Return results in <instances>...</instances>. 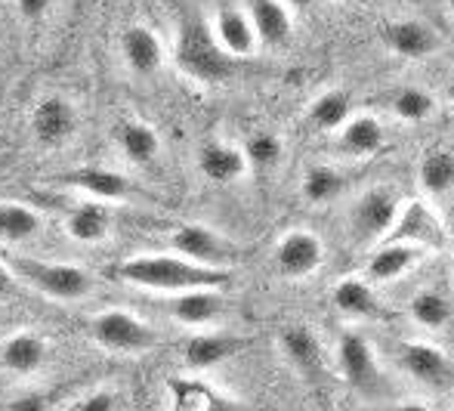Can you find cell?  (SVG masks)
I'll use <instances>...</instances> for the list:
<instances>
[{"label":"cell","instance_id":"obj_31","mask_svg":"<svg viewBox=\"0 0 454 411\" xmlns=\"http://www.w3.org/2000/svg\"><path fill=\"white\" fill-rule=\"evenodd\" d=\"M418 183L427 195L439 198L454 189V155L449 149H430L424 152L418 164Z\"/></svg>","mask_w":454,"mask_h":411},{"label":"cell","instance_id":"obj_1","mask_svg":"<svg viewBox=\"0 0 454 411\" xmlns=\"http://www.w3.org/2000/svg\"><path fill=\"white\" fill-rule=\"evenodd\" d=\"M118 275L124 285L139 291H158L164 297L185 291H226L232 275L220 269H204L183 260L176 254H137L118 263Z\"/></svg>","mask_w":454,"mask_h":411},{"label":"cell","instance_id":"obj_20","mask_svg":"<svg viewBox=\"0 0 454 411\" xmlns=\"http://www.w3.org/2000/svg\"><path fill=\"white\" fill-rule=\"evenodd\" d=\"M50 359V344L35 331H16L0 344V365L10 375L28 377L47 365Z\"/></svg>","mask_w":454,"mask_h":411},{"label":"cell","instance_id":"obj_3","mask_svg":"<svg viewBox=\"0 0 454 411\" xmlns=\"http://www.w3.org/2000/svg\"><path fill=\"white\" fill-rule=\"evenodd\" d=\"M174 59L176 68L195 83H220L232 75V59L216 47L207 22H198V19H185L180 25Z\"/></svg>","mask_w":454,"mask_h":411},{"label":"cell","instance_id":"obj_34","mask_svg":"<svg viewBox=\"0 0 454 411\" xmlns=\"http://www.w3.org/2000/svg\"><path fill=\"white\" fill-rule=\"evenodd\" d=\"M174 390H176V411H223V402L204 383L176 381Z\"/></svg>","mask_w":454,"mask_h":411},{"label":"cell","instance_id":"obj_18","mask_svg":"<svg viewBox=\"0 0 454 411\" xmlns=\"http://www.w3.org/2000/svg\"><path fill=\"white\" fill-rule=\"evenodd\" d=\"M334 137H337L334 139L337 152L343 158H353V162L374 158L387 146V130H383V124L374 115H353Z\"/></svg>","mask_w":454,"mask_h":411},{"label":"cell","instance_id":"obj_36","mask_svg":"<svg viewBox=\"0 0 454 411\" xmlns=\"http://www.w3.org/2000/svg\"><path fill=\"white\" fill-rule=\"evenodd\" d=\"M78 411H118V396L112 390H93L78 402Z\"/></svg>","mask_w":454,"mask_h":411},{"label":"cell","instance_id":"obj_29","mask_svg":"<svg viewBox=\"0 0 454 411\" xmlns=\"http://www.w3.org/2000/svg\"><path fill=\"white\" fill-rule=\"evenodd\" d=\"M408 316H411V322L420 325V328L442 331L454 319V304L439 288H420V291L408 300Z\"/></svg>","mask_w":454,"mask_h":411},{"label":"cell","instance_id":"obj_22","mask_svg":"<svg viewBox=\"0 0 454 411\" xmlns=\"http://www.w3.org/2000/svg\"><path fill=\"white\" fill-rule=\"evenodd\" d=\"M245 350V340L232 337V334H195V337L185 340L183 346V365L189 371H210L216 365L229 362L235 352Z\"/></svg>","mask_w":454,"mask_h":411},{"label":"cell","instance_id":"obj_38","mask_svg":"<svg viewBox=\"0 0 454 411\" xmlns=\"http://www.w3.org/2000/svg\"><path fill=\"white\" fill-rule=\"evenodd\" d=\"M16 275H12V269L6 266L4 260H0V304H4V300H10L12 294H16Z\"/></svg>","mask_w":454,"mask_h":411},{"label":"cell","instance_id":"obj_41","mask_svg":"<svg viewBox=\"0 0 454 411\" xmlns=\"http://www.w3.org/2000/svg\"><path fill=\"white\" fill-rule=\"evenodd\" d=\"M449 12H451V19H454V0H451V4H449Z\"/></svg>","mask_w":454,"mask_h":411},{"label":"cell","instance_id":"obj_19","mask_svg":"<svg viewBox=\"0 0 454 411\" xmlns=\"http://www.w3.org/2000/svg\"><path fill=\"white\" fill-rule=\"evenodd\" d=\"M198 170H201V177L207 179V183L232 186V183H239L251 167H247V158H245V152H241V146L214 139V143H204L201 149H198Z\"/></svg>","mask_w":454,"mask_h":411},{"label":"cell","instance_id":"obj_42","mask_svg":"<svg viewBox=\"0 0 454 411\" xmlns=\"http://www.w3.org/2000/svg\"><path fill=\"white\" fill-rule=\"evenodd\" d=\"M451 411H454V408H451Z\"/></svg>","mask_w":454,"mask_h":411},{"label":"cell","instance_id":"obj_13","mask_svg":"<svg viewBox=\"0 0 454 411\" xmlns=\"http://www.w3.org/2000/svg\"><path fill=\"white\" fill-rule=\"evenodd\" d=\"M325 263V241L309 229H291L275 245V269L285 279H309Z\"/></svg>","mask_w":454,"mask_h":411},{"label":"cell","instance_id":"obj_39","mask_svg":"<svg viewBox=\"0 0 454 411\" xmlns=\"http://www.w3.org/2000/svg\"><path fill=\"white\" fill-rule=\"evenodd\" d=\"M389 411H430L427 406H414V402H408V406H395V408H389Z\"/></svg>","mask_w":454,"mask_h":411},{"label":"cell","instance_id":"obj_9","mask_svg":"<svg viewBox=\"0 0 454 411\" xmlns=\"http://www.w3.org/2000/svg\"><path fill=\"white\" fill-rule=\"evenodd\" d=\"M78 124H81L78 106L62 93L43 96V99L31 108V118H28L31 137H35V143L43 146V149H62V146L78 133Z\"/></svg>","mask_w":454,"mask_h":411},{"label":"cell","instance_id":"obj_37","mask_svg":"<svg viewBox=\"0 0 454 411\" xmlns=\"http://www.w3.org/2000/svg\"><path fill=\"white\" fill-rule=\"evenodd\" d=\"M16 12L28 25H41L43 19H47L50 12H53V6H50L47 0H22V4H16Z\"/></svg>","mask_w":454,"mask_h":411},{"label":"cell","instance_id":"obj_32","mask_svg":"<svg viewBox=\"0 0 454 411\" xmlns=\"http://www.w3.org/2000/svg\"><path fill=\"white\" fill-rule=\"evenodd\" d=\"M389 108L405 124H424V121H430L439 112V102L424 87H399L393 93V99H389Z\"/></svg>","mask_w":454,"mask_h":411},{"label":"cell","instance_id":"obj_30","mask_svg":"<svg viewBox=\"0 0 454 411\" xmlns=\"http://www.w3.org/2000/svg\"><path fill=\"white\" fill-rule=\"evenodd\" d=\"M300 189H303V198L309 204H331L340 195H347L349 177L331 164H312V167H306Z\"/></svg>","mask_w":454,"mask_h":411},{"label":"cell","instance_id":"obj_16","mask_svg":"<svg viewBox=\"0 0 454 411\" xmlns=\"http://www.w3.org/2000/svg\"><path fill=\"white\" fill-rule=\"evenodd\" d=\"M121 59L137 78H152L164 68V43L149 25H127L121 31Z\"/></svg>","mask_w":454,"mask_h":411},{"label":"cell","instance_id":"obj_35","mask_svg":"<svg viewBox=\"0 0 454 411\" xmlns=\"http://www.w3.org/2000/svg\"><path fill=\"white\" fill-rule=\"evenodd\" d=\"M6 411H50V399L41 390H25V393L12 396Z\"/></svg>","mask_w":454,"mask_h":411},{"label":"cell","instance_id":"obj_14","mask_svg":"<svg viewBox=\"0 0 454 411\" xmlns=\"http://www.w3.org/2000/svg\"><path fill=\"white\" fill-rule=\"evenodd\" d=\"M380 43L399 59L420 62L439 50V35L420 19H389L380 25Z\"/></svg>","mask_w":454,"mask_h":411},{"label":"cell","instance_id":"obj_15","mask_svg":"<svg viewBox=\"0 0 454 411\" xmlns=\"http://www.w3.org/2000/svg\"><path fill=\"white\" fill-rule=\"evenodd\" d=\"M62 183L74 192H84L87 202L108 204V202H130L139 195L137 183L127 173L112 170V167H78L74 173L62 177Z\"/></svg>","mask_w":454,"mask_h":411},{"label":"cell","instance_id":"obj_33","mask_svg":"<svg viewBox=\"0 0 454 411\" xmlns=\"http://www.w3.org/2000/svg\"><path fill=\"white\" fill-rule=\"evenodd\" d=\"M241 152L247 158V167H254V170H275L281 164V158H285V143H281L278 133L257 130L247 137Z\"/></svg>","mask_w":454,"mask_h":411},{"label":"cell","instance_id":"obj_6","mask_svg":"<svg viewBox=\"0 0 454 411\" xmlns=\"http://www.w3.org/2000/svg\"><path fill=\"white\" fill-rule=\"evenodd\" d=\"M399 192L389 186H371L368 192L353 204L349 214V233L359 245H377L387 241V235L393 233L395 217H399Z\"/></svg>","mask_w":454,"mask_h":411},{"label":"cell","instance_id":"obj_24","mask_svg":"<svg viewBox=\"0 0 454 411\" xmlns=\"http://www.w3.org/2000/svg\"><path fill=\"white\" fill-rule=\"evenodd\" d=\"M278 346L300 377H306V381L322 377V344L306 325H287L278 334Z\"/></svg>","mask_w":454,"mask_h":411},{"label":"cell","instance_id":"obj_4","mask_svg":"<svg viewBox=\"0 0 454 411\" xmlns=\"http://www.w3.org/2000/svg\"><path fill=\"white\" fill-rule=\"evenodd\" d=\"M170 248L183 260L204 269H220V273H229L241 260V248L204 223H180L170 233Z\"/></svg>","mask_w":454,"mask_h":411},{"label":"cell","instance_id":"obj_17","mask_svg":"<svg viewBox=\"0 0 454 411\" xmlns=\"http://www.w3.org/2000/svg\"><path fill=\"white\" fill-rule=\"evenodd\" d=\"M112 139L118 155L133 167H149L161 155V137H158V130L139 118L118 121L112 130Z\"/></svg>","mask_w":454,"mask_h":411},{"label":"cell","instance_id":"obj_8","mask_svg":"<svg viewBox=\"0 0 454 411\" xmlns=\"http://www.w3.org/2000/svg\"><path fill=\"white\" fill-rule=\"evenodd\" d=\"M387 241L418 248L420 254H424V250H442L445 241H449V229H445V223L439 220V214L430 204L414 198V202L399 208L395 226H393V233L387 235Z\"/></svg>","mask_w":454,"mask_h":411},{"label":"cell","instance_id":"obj_28","mask_svg":"<svg viewBox=\"0 0 454 411\" xmlns=\"http://www.w3.org/2000/svg\"><path fill=\"white\" fill-rule=\"evenodd\" d=\"M43 233V217L31 204L0 202V241L4 245H28Z\"/></svg>","mask_w":454,"mask_h":411},{"label":"cell","instance_id":"obj_12","mask_svg":"<svg viewBox=\"0 0 454 411\" xmlns=\"http://www.w3.org/2000/svg\"><path fill=\"white\" fill-rule=\"evenodd\" d=\"M399 365L420 387L439 390L454 383V362L430 340H405L399 350Z\"/></svg>","mask_w":454,"mask_h":411},{"label":"cell","instance_id":"obj_7","mask_svg":"<svg viewBox=\"0 0 454 411\" xmlns=\"http://www.w3.org/2000/svg\"><path fill=\"white\" fill-rule=\"evenodd\" d=\"M337 365H340L343 381L359 396H374L387 387V375H383L380 362H377L374 346L362 334L347 331L337 340Z\"/></svg>","mask_w":454,"mask_h":411},{"label":"cell","instance_id":"obj_21","mask_svg":"<svg viewBox=\"0 0 454 411\" xmlns=\"http://www.w3.org/2000/svg\"><path fill=\"white\" fill-rule=\"evenodd\" d=\"M245 10L260 47H281V43L291 41L294 12L287 4H281V0H254V4H245Z\"/></svg>","mask_w":454,"mask_h":411},{"label":"cell","instance_id":"obj_23","mask_svg":"<svg viewBox=\"0 0 454 411\" xmlns=\"http://www.w3.org/2000/svg\"><path fill=\"white\" fill-rule=\"evenodd\" d=\"M62 229H66V235L72 241H78V245H102V241L108 239V233H112V214L106 210V204H96V202H78L72 204V208L66 210V217H62Z\"/></svg>","mask_w":454,"mask_h":411},{"label":"cell","instance_id":"obj_40","mask_svg":"<svg viewBox=\"0 0 454 411\" xmlns=\"http://www.w3.org/2000/svg\"><path fill=\"white\" fill-rule=\"evenodd\" d=\"M449 102H451V106H454V78L449 81Z\"/></svg>","mask_w":454,"mask_h":411},{"label":"cell","instance_id":"obj_25","mask_svg":"<svg viewBox=\"0 0 454 411\" xmlns=\"http://www.w3.org/2000/svg\"><path fill=\"white\" fill-rule=\"evenodd\" d=\"M420 260H424V254H420L418 248L383 241V245L371 254L368 266H364V281H368L371 288H374V285H389V281H395V279H402L405 273H411Z\"/></svg>","mask_w":454,"mask_h":411},{"label":"cell","instance_id":"obj_26","mask_svg":"<svg viewBox=\"0 0 454 411\" xmlns=\"http://www.w3.org/2000/svg\"><path fill=\"white\" fill-rule=\"evenodd\" d=\"M334 310L340 312L343 319H356V322H364V319H380L383 306L377 300L374 288L364 279H343L334 285Z\"/></svg>","mask_w":454,"mask_h":411},{"label":"cell","instance_id":"obj_5","mask_svg":"<svg viewBox=\"0 0 454 411\" xmlns=\"http://www.w3.org/2000/svg\"><path fill=\"white\" fill-rule=\"evenodd\" d=\"M90 337L96 346L121 356H137L158 344V334L149 322L127 310H106L90 319Z\"/></svg>","mask_w":454,"mask_h":411},{"label":"cell","instance_id":"obj_10","mask_svg":"<svg viewBox=\"0 0 454 411\" xmlns=\"http://www.w3.org/2000/svg\"><path fill=\"white\" fill-rule=\"evenodd\" d=\"M152 310H158L170 322L185 325V328H210L220 319H226L229 300L220 291H185L152 300Z\"/></svg>","mask_w":454,"mask_h":411},{"label":"cell","instance_id":"obj_2","mask_svg":"<svg viewBox=\"0 0 454 411\" xmlns=\"http://www.w3.org/2000/svg\"><path fill=\"white\" fill-rule=\"evenodd\" d=\"M16 279H22L37 294L56 300V304H78V300L90 297L93 291V275L78 263H47L37 257H12L6 263Z\"/></svg>","mask_w":454,"mask_h":411},{"label":"cell","instance_id":"obj_27","mask_svg":"<svg viewBox=\"0 0 454 411\" xmlns=\"http://www.w3.org/2000/svg\"><path fill=\"white\" fill-rule=\"evenodd\" d=\"M349 118H353V96L340 87L322 90L306 108V121L322 133H337Z\"/></svg>","mask_w":454,"mask_h":411},{"label":"cell","instance_id":"obj_11","mask_svg":"<svg viewBox=\"0 0 454 411\" xmlns=\"http://www.w3.org/2000/svg\"><path fill=\"white\" fill-rule=\"evenodd\" d=\"M207 28H210V37L216 41V47H220L232 62L247 59V56H254L260 50L245 4L214 6V16H210Z\"/></svg>","mask_w":454,"mask_h":411}]
</instances>
